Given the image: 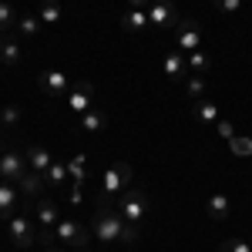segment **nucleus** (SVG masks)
Returning a JSON list of instances; mask_svg holds the SVG:
<instances>
[{"mask_svg": "<svg viewBox=\"0 0 252 252\" xmlns=\"http://www.w3.org/2000/svg\"><path fill=\"white\" fill-rule=\"evenodd\" d=\"M125 3H128V7H148L152 0H125Z\"/></svg>", "mask_w": 252, "mask_h": 252, "instance_id": "473e14b6", "label": "nucleus"}, {"mask_svg": "<svg viewBox=\"0 0 252 252\" xmlns=\"http://www.w3.org/2000/svg\"><path fill=\"white\" fill-rule=\"evenodd\" d=\"M3 40H7V37H3V31H0V47H3Z\"/></svg>", "mask_w": 252, "mask_h": 252, "instance_id": "f704fd0d", "label": "nucleus"}, {"mask_svg": "<svg viewBox=\"0 0 252 252\" xmlns=\"http://www.w3.org/2000/svg\"><path fill=\"white\" fill-rule=\"evenodd\" d=\"M64 101H67V108H71V111H74L78 118H81V115H88V111L94 108V84H91L88 78H81L78 84L67 91V97H64Z\"/></svg>", "mask_w": 252, "mask_h": 252, "instance_id": "0eeeda50", "label": "nucleus"}, {"mask_svg": "<svg viewBox=\"0 0 252 252\" xmlns=\"http://www.w3.org/2000/svg\"><path fill=\"white\" fill-rule=\"evenodd\" d=\"M20 61H24V47H20V40L7 37V40H3V47H0V64H3V67H17Z\"/></svg>", "mask_w": 252, "mask_h": 252, "instance_id": "f3484780", "label": "nucleus"}, {"mask_svg": "<svg viewBox=\"0 0 252 252\" xmlns=\"http://www.w3.org/2000/svg\"><path fill=\"white\" fill-rule=\"evenodd\" d=\"M212 7L219 14H239L242 10V0H212Z\"/></svg>", "mask_w": 252, "mask_h": 252, "instance_id": "c756f323", "label": "nucleus"}, {"mask_svg": "<svg viewBox=\"0 0 252 252\" xmlns=\"http://www.w3.org/2000/svg\"><path fill=\"white\" fill-rule=\"evenodd\" d=\"M229 148H232V155H235V158H249V155H252V138L235 135L232 141H229Z\"/></svg>", "mask_w": 252, "mask_h": 252, "instance_id": "bb28decb", "label": "nucleus"}, {"mask_svg": "<svg viewBox=\"0 0 252 252\" xmlns=\"http://www.w3.org/2000/svg\"><path fill=\"white\" fill-rule=\"evenodd\" d=\"M128 182H131V165L128 161L108 165V172L101 175V185H97V192H94V205H115L118 195L128 192Z\"/></svg>", "mask_w": 252, "mask_h": 252, "instance_id": "f257e3e1", "label": "nucleus"}, {"mask_svg": "<svg viewBox=\"0 0 252 252\" xmlns=\"http://www.w3.org/2000/svg\"><path fill=\"white\" fill-rule=\"evenodd\" d=\"M24 155H27V168H31V172H40V175L47 172V168H51V161H54L51 152H47V148H40V145H31Z\"/></svg>", "mask_w": 252, "mask_h": 252, "instance_id": "2eb2a0df", "label": "nucleus"}, {"mask_svg": "<svg viewBox=\"0 0 252 252\" xmlns=\"http://www.w3.org/2000/svg\"><path fill=\"white\" fill-rule=\"evenodd\" d=\"M78 252H88V249H78Z\"/></svg>", "mask_w": 252, "mask_h": 252, "instance_id": "c9c22d12", "label": "nucleus"}, {"mask_svg": "<svg viewBox=\"0 0 252 252\" xmlns=\"http://www.w3.org/2000/svg\"><path fill=\"white\" fill-rule=\"evenodd\" d=\"M7 232H10V242L17 249H27V246L37 242V225H34L31 215H10L7 219Z\"/></svg>", "mask_w": 252, "mask_h": 252, "instance_id": "20e7f679", "label": "nucleus"}, {"mask_svg": "<svg viewBox=\"0 0 252 252\" xmlns=\"http://www.w3.org/2000/svg\"><path fill=\"white\" fill-rule=\"evenodd\" d=\"M118 24H121L125 34H141V31L148 27V10H145V7H128V3H121Z\"/></svg>", "mask_w": 252, "mask_h": 252, "instance_id": "9d476101", "label": "nucleus"}, {"mask_svg": "<svg viewBox=\"0 0 252 252\" xmlns=\"http://www.w3.org/2000/svg\"><path fill=\"white\" fill-rule=\"evenodd\" d=\"M0 131H3V125H0Z\"/></svg>", "mask_w": 252, "mask_h": 252, "instance_id": "e433bc0d", "label": "nucleus"}, {"mask_svg": "<svg viewBox=\"0 0 252 252\" xmlns=\"http://www.w3.org/2000/svg\"><path fill=\"white\" fill-rule=\"evenodd\" d=\"M115 209L121 212V219L125 222H141L145 219V212H148V195H141V192H121L115 198Z\"/></svg>", "mask_w": 252, "mask_h": 252, "instance_id": "39448f33", "label": "nucleus"}, {"mask_svg": "<svg viewBox=\"0 0 252 252\" xmlns=\"http://www.w3.org/2000/svg\"><path fill=\"white\" fill-rule=\"evenodd\" d=\"M185 61H189V71L192 74H209L212 71V58L198 47V51H192V54H185Z\"/></svg>", "mask_w": 252, "mask_h": 252, "instance_id": "4be33fe9", "label": "nucleus"}, {"mask_svg": "<svg viewBox=\"0 0 252 252\" xmlns=\"http://www.w3.org/2000/svg\"><path fill=\"white\" fill-rule=\"evenodd\" d=\"M40 88H44V94H47V97H67V91H71L67 74L58 71V67H47V71L40 74Z\"/></svg>", "mask_w": 252, "mask_h": 252, "instance_id": "9b49d317", "label": "nucleus"}, {"mask_svg": "<svg viewBox=\"0 0 252 252\" xmlns=\"http://www.w3.org/2000/svg\"><path fill=\"white\" fill-rule=\"evenodd\" d=\"M192 115L202 121V125H219V108H215V101H195L192 104Z\"/></svg>", "mask_w": 252, "mask_h": 252, "instance_id": "aec40b11", "label": "nucleus"}, {"mask_svg": "<svg viewBox=\"0 0 252 252\" xmlns=\"http://www.w3.org/2000/svg\"><path fill=\"white\" fill-rule=\"evenodd\" d=\"M44 185H47V182H44V175H40V172H27L17 182V189L24 192V198H31V202H37L40 195H44Z\"/></svg>", "mask_w": 252, "mask_h": 252, "instance_id": "4468645a", "label": "nucleus"}, {"mask_svg": "<svg viewBox=\"0 0 252 252\" xmlns=\"http://www.w3.org/2000/svg\"><path fill=\"white\" fill-rule=\"evenodd\" d=\"M185 91L192 97H202L205 94V78H202V74H189V78H185Z\"/></svg>", "mask_w": 252, "mask_h": 252, "instance_id": "c85d7f7f", "label": "nucleus"}, {"mask_svg": "<svg viewBox=\"0 0 252 252\" xmlns=\"http://www.w3.org/2000/svg\"><path fill=\"white\" fill-rule=\"evenodd\" d=\"M44 252H64V246H44Z\"/></svg>", "mask_w": 252, "mask_h": 252, "instance_id": "72a5a7b5", "label": "nucleus"}, {"mask_svg": "<svg viewBox=\"0 0 252 252\" xmlns=\"http://www.w3.org/2000/svg\"><path fill=\"white\" fill-rule=\"evenodd\" d=\"M145 10H148V24H155V27H161V31H175V24L182 20L172 0H152Z\"/></svg>", "mask_w": 252, "mask_h": 252, "instance_id": "1a4fd4ad", "label": "nucleus"}, {"mask_svg": "<svg viewBox=\"0 0 252 252\" xmlns=\"http://www.w3.org/2000/svg\"><path fill=\"white\" fill-rule=\"evenodd\" d=\"M44 182L47 185H64L67 182V161H51V168L44 172Z\"/></svg>", "mask_w": 252, "mask_h": 252, "instance_id": "b1692460", "label": "nucleus"}, {"mask_svg": "<svg viewBox=\"0 0 252 252\" xmlns=\"http://www.w3.org/2000/svg\"><path fill=\"white\" fill-rule=\"evenodd\" d=\"M34 215H37V222H40V229H37V232H54V225L61 222L58 205H54L51 198H44V195H40L37 202H34Z\"/></svg>", "mask_w": 252, "mask_h": 252, "instance_id": "f8f14e48", "label": "nucleus"}, {"mask_svg": "<svg viewBox=\"0 0 252 252\" xmlns=\"http://www.w3.org/2000/svg\"><path fill=\"white\" fill-rule=\"evenodd\" d=\"M161 67H165V74L172 81H185L192 71H189V61H185V54L178 51V47H172L168 54H165V61H161Z\"/></svg>", "mask_w": 252, "mask_h": 252, "instance_id": "ddd939ff", "label": "nucleus"}, {"mask_svg": "<svg viewBox=\"0 0 252 252\" xmlns=\"http://www.w3.org/2000/svg\"><path fill=\"white\" fill-rule=\"evenodd\" d=\"M27 172L31 168H27V155L24 152H14V148L0 152V182H14L17 185Z\"/></svg>", "mask_w": 252, "mask_h": 252, "instance_id": "423d86ee", "label": "nucleus"}, {"mask_svg": "<svg viewBox=\"0 0 252 252\" xmlns=\"http://www.w3.org/2000/svg\"><path fill=\"white\" fill-rule=\"evenodd\" d=\"M17 27H20V34H24V37H37V31L44 27V24H40L37 14H24V17L17 20Z\"/></svg>", "mask_w": 252, "mask_h": 252, "instance_id": "393cba45", "label": "nucleus"}, {"mask_svg": "<svg viewBox=\"0 0 252 252\" xmlns=\"http://www.w3.org/2000/svg\"><path fill=\"white\" fill-rule=\"evenodd\" d=\"M219 252H252V246L246 242V239H229V242L219 246Z\"/></svg>", "mask_w": 252, "mask_h": 252, "instance_id": "7c9ffc66", "label": "nucleus"}, {"mask_svg": "<svg viewBox=\"0 0 252 252\" xmlns=\"http://www.w3.org/2000/svg\"><path fill=\"white\" fill-rule=\"evenodd\" d=\"M17 209V189L14 182H0V219H10Z\"/></svg>", "mask_w": 252, "mask_h": 252, "instance_id": "a211bd4d", "label": "nucleus"}, {"mask_svg": "<svg viewBox=\"0 0 252 252\" xmlns=\"http://www.w3.org/2000/svg\"><path fill=\"white\" fill-rule=\"evenodd\" d=\"M198 44H202V27L195 24V20H178L175 24V47L182 51V54H192L198 51Z\"/></svg>", "mask_w": 252, "mask_h": 252, "instance_id": "6e6552de", "label": "nucleus"}, {"mask_svg": "<svg viewBox=\"0 0 252 252\" xmlns=\"http://www.w3.org/2000/svg\"><path fill=\"white\" fill-rule=\"evenodd\" d=\"M91 232H94L101 242H115V239L125 235V219H121V212H118L115 205H97Z\"/></svg>", "mask_w": 252, "mask_h": 252, "instance_id": "f03ea898", "label": "nucleus"}, {"mask_svg": "<svg viewBox=\"0 0 252 252\" xmlns=\"http://www.w3.org/2000/svg\"><path fill=\"white\" fill-rule=\"evenodd\" d=\"M17 121H20V108L17 104H3V108H0V125H3V128H14Z\"/></svg>", "mask_w": 252, "mask_h": 252, "instance_id": "cd10ccee", "label": "nucleus"}, {"mask_svg": "<svg viewBox=\"0 0 252 252\" xmlns=\"http://www.w3.org/2000/svg\"><path fill=\"white\" fill-rule=\"evenodd\" d=\"M249 246H252V242H249Z\"/></svg>", "mask_w": 252, "mask_h": 252, "instance_id": "4c0bfd02", "label": "nucleus"}, {"mask_svg": "<svg viewBox=\"0 0 252 252\" xmlns=\"http://www.w3.org/2000/svg\"><path fill=\"white\" fill-rule=\"evenodd\" d=\"M67 178L74 182V185H84L88 182V155H74L71 161H67Z\"/></svg>", "mask_w": 252, "mask_h": 252, "instance_id": "412c9836", "label": "nucleus"}, {"mask_svg": "<svg viewBox=\"0 0 252 252\" xmlns=\"http://www.w3.org/2000/svg\"><path fill=\"white\" fill-rule=\"evenodd\" d=\"M205 209H209V219H215V222H222V219H229V195L225 192H215L209 202H205Z\"/></svg>", "mask_w": 252, "mask_h": 252, "instance_id": "6ab92c4d", "label": "nucleus"}, {"mask_svg": "<svg viewBox=\"0 0 252 252\" xmlns=\"http://www.w3.org/2000/svg\"><path fill=\"white\" fill-rule=\"evenodd\" d=\"M17 10L10 7V0H0V31H7V27H17Z\"/></svg>", "mask_w": 252, "mask_h": 252, "instance_id": "a878e982", "label": "nucleus"}, {"mask_svg": "<svg viewBox=\"0 0 252 252\" xmlns=\"http://www.w3.org/2000/svg\"><path fill=\"white\" fill-rule=\"evenodd\" d=\"M37 17H40V24L54 27V24H61V20H64V3H61V0H40Z\"/></svg>", "mask_w": 252, "mask_h": 252, "instance_id": "dca6fc26", "label": "nucleus"}, {"mask_svg": "<svg viewBox=\"0 0 252 252\" xmlns=\"http://www.w3.org/2000/svg\"><path fill=\"white\" fill-rule=\"evenodd\" d=\"M54 239L61 246H74V249H88V239H91V229H84L74 219H61L54 225Z\"/></svg>", "mask_w": 252, "mask_h": 252, "instance_id": "7ed1b4c3", "label": "nucleus"}, {"mask_svg": "<svg viewBox=\"0 0 252 252\" xmlns=\"http://www.w3.org/2000/svg\"><path fill=\"white\" fill-rule=\"evenodd\" d=\"M215 131H219V138H222V141H232V138H235L232 121H219V125H215Z\"/></svg>", "mask_w": 252, "mask_h": 252, "instance_id": "2f4dec72", "label": "nucleus"}, {"mask_svg": "<svg viewBox=\"0 0 252 252\" xmlns=\"http://www.w3.org/2000/svg\"><path fill=\"white\" fill-rule=\"evenodd\" d=\"M81 128H84V131H104V128H108V115H104L101 108H91L88 115H81Z\"/></svg>", "mask_w": 252, "mask_h": 252, "instance_id": "5701e85b", "label": "nucleus"}]
</instances>
